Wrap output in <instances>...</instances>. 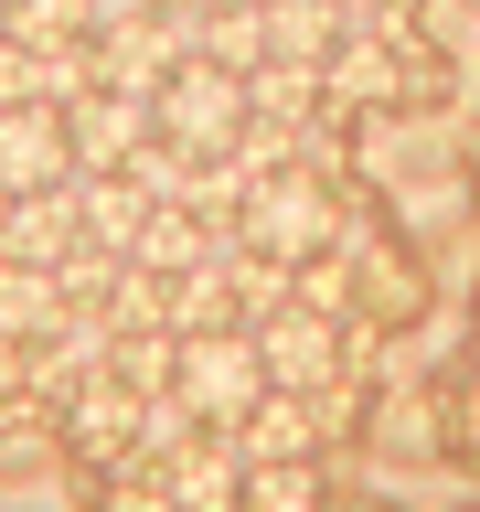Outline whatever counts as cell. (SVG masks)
<instances>
[{
  "label": "cell",
  "mask_w": 480,
  "mask_h": 512,
  "mask_svg": "<svg viewBox=\"0 0 480 512\" xmlns=\"http://www.w3.org/2000/svg\"><path fill=\"white\" fill-rule=\"evenodd\" d=\"M64 139H75V171H128V160L160 139V118H150L139 86H96V96L64 107Z\"/></svg>",
  "instance_id": "obj_5"
},
{
  "label": "cell",
  "mask_w": 480,
  "mask_h": 512,
  "mask_svg": "<svg viewBox=\"0 0 480 512\" xmlns=\"http://www.w3.org/2000/svg\"><path fill=\"white\" fill-rule=\"evenodd\" d=\"M0 43H11V11H0Z\"/></svg>",
  "instance_id": "obj_18"
},
{
  "label": "cell",
  "mask_w": 480,
  "mask_h": 512,
  "mask_svg": "<svg viewBox=\"0 0 480 512\" xmlns=\"http://www.w3.org/2000/svg\"><path fill=\"white\" fill-rule=\"evenodd\" d=\"M64 246H75V182H54V192H11L0 256H22V267H64Z\"/></svg>",
  "instance_id": "obj_11"
},
{
  "label": "cell",
  "mask_w": 480,
  "mask_h": 512,
  "mask_svg": "<svg viewBox=\"0 0 480 512\" xmlns=\"http://www.w3.org/2000/svg\"><path fill=\"white\" fill-rule=\"evenodd\" d=\"M171 395H182V416L192 427H246V406L267 395V352H256V331H182L171 342Z\"/></svg>",
  "instance_id": "obj_2"
},
{
  "label": "cell",
  "mask_w": 480,
  "mask_h": 512,
  "mask_svg": "<svg viewBox=\"0 0 480 512\" xmlns=\"http://www.w3.org/2000/svg\"><path fill=\"white\" fill-rule=\"evenodd\" d=\"M54 182H75L64 107H0V192H54Z\"/></svg>",
  "instance_id": "obj_6"
},
{
  "label": "cell",
  "mask_w": 480,
  "mask_h": 512,
  "mask_svg": "<svg viewBox=\"0 0 480 512\" xmlns=\"http://www.w3.org/2000/svg\"><path fill=\"white\" fill-rule=\"evenodd\" d=\"M235 246L278 256V267H310V256L342 246V203L320 182L310 160H278V171H256L246 182V214H235Z\"/></svg>",
  "instance_id": "obj_1"
},
{
  "label": "cell",
  "mask_w": 480,
  "mask_h": 512,
  "mask_svg": "<svg viewBox=\"0 0 480 512\" xmlns=\"http://www.w3.org/2000/svg\"><path fill=\"white\" fill-rule=\"evenodd\" d=\"M224 438L246 448V470H278V459H310V448H320V406L267 384V395L246 406V427H224Z\"/></svg>",
  "instance_id": "obj_10"
},
{
  "label": "cell",
  "mask_w": 480,
  "mask_h": 512,
  "mask_svg": "<svg viewBox=\"0 0 480 512\" xmlns=\"http://www.w3.org/2000/svg\"><path fill=\"white\" fill-rule=\"evenodd\" d=\"M150 118H160V139H171V150L182 160H224L235 150V139H246V75H224V64H171V75H160V96H150Z\"/></svg>",
  "instance_id": "obj_3"
},
{
  "label": "cell",
  "mask_w": 480,
  "mask_h": 512,
  "mask_svg": "<svg viewBox=\"0 0 480 512\" xmlns=\"http://www.w3.org/2000/svg\"><path fill=\"white\" fill-rule=\"evenodd\" d=\"M235 512H320V480H310V459H278V470H246Z\"/></svg>",
  "instance_id": "obj_15"
},
{
  "label": "cell",
  "mask_w": 480,
  "mask_h": 512,
  "mask_svg": "<svg viewBox=\"0 0 480 512\" xmlns=\"http://www.w3.org/2000/svg\"><path fill=\"white\" fill-rule=\"evenodd\" d=\"M256 11H267V54H278V64H310V75L331 64V43L352 32L342 0H256Z\"/></svg>",
  "instance_id": "obj_12"
},
{
  "label": "cell",
  "mask_w": 480,
  "mask_h": 512,
  "mask_svg": "<svg viewBox=\"0 0 480 512\" xmlns=\"http://www.w3.org/2000/svg\"><path fill=\"white\" fill-rule=\"evenodd\" d=\"M150 11H192V0H150Z\"/></svg>",
  "instance_id": "obj_17"
},
{
  "label": "cell",
  "mask_w": 480,
  "mask_h": 512,
  "mask_svg": "<svg viewBox=\"0 0 480 512\" xmlns=\"http://www.w3.org/2000/svg\"><path fill=\"white\" fill-rule=\"evenodd\" d=\"M256 352H267V384L278 395H331V374H342V320H320V310H267L256 320Z\"/></svg>",
  "instance_id": "obj_4"
},
{
  "label": "cell",
  "mask_w": 480,
  "mask_h": 512,
  "mask_svg": "<svg viewBox=\"0 0 480 512\" xmlns=\"http://www.w3.org/2000/svg\"><path fill=\"white\" fill-rule=\"evenodd\" d=\"M395 32H342L331 64H320V107H352V118H384L395 107Z\"/></svg>",
  "instance_id": "obj_7"
},
{
  "label": "cell",
  "mask_w": 480,
  "mask_h": 512,
  "mask_svg": "<svg viewBox=\"0 0 480 512\" xmlns=\"http://www.w3.org/2000/svg\"><path fill=\"white\" fill-rule=\"evenodd\" d=\"M224 235L192 203H150V224H139V246H128V267H150V278H182V267H203Z\"/></svg>",
  "instance_id": "obj_13"
},
{
  "label": "cell",
  "mask_w": 480,
  "mask_h": 512,
  "mask_svg": "<svg viewBox=\"0 0 480 512\" xmlns=\"http://www.w3.org/2000/svg\"><path fill=\"white\" fill-rule=\"evenodd\" d=\"M64 310H75V299H64L54 267H22V256H0V331H11V342H43Z\"/></svg>",
  "instance_id": "obj_14"
},
{
  "label": "cell",
  "mask_w": 480,
  "mask_h": 512,
  "mask_svg": "<svg viewBox=\"0 0 480 512\" xmlns=\"http://www.w3.org/2000/svg\"><path fill=\"white\" fill-rule=\"evenodd\" d=\"M64 448L75 459H139V395H128L118 374H96L64 395Z\"/></svg>",
  "instance_id": "obj_8"
},
{
  "label": "cell",
  "mask_w": 480,
  "mask_h": 512,
  "mask_svg": "<svg viewBox=\"0 0 480 512\" xmlns=\"http://www.w3.org/2000/svg\"><path fill=\"white\" fill-rule=\"evenodd\" d=\"M150 203H160V192L139 182V171H75V235H86V246H107V256L139 246Z\"/></svg>",
  "instance_id": "obj_9"
},
{
  "label": "cell",
  "mask_w": 480,
  "mask_h": 512,
  "mask_svg": "<svg viewBox=\"0 0 480 512\" xmlns=\"http://www.w3.org/2000/svg\"><path fill=\"white\" fill-rule=\"evenodd\" d=\"M22 395H32V342L0 331V406H22Z\"/></svg>",
  "instance_id": "obj_16"
},
{
  "label": "cell",
  "mask_w": 480,
  "mask_h": 512,
  "mask_svg": "<svg viewBox=\"0 0 480 512\" xmlns=\"http://www.w3.org/2000/svg\"><path fill=\"white\" fill-rule=\"evenodd\" d=\"M246 11H256V0H246Z\"/></svg>",
  "instance_id": "obj_19"
}]
</instances>
